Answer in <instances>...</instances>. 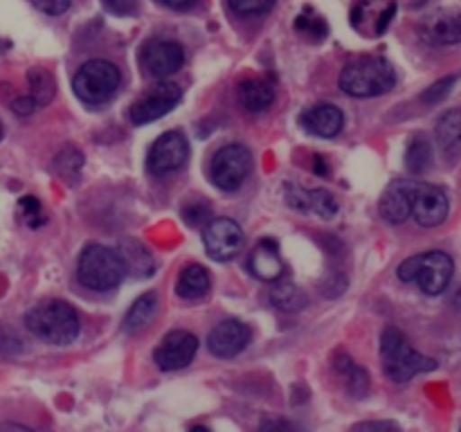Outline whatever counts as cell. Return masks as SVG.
I'll list each match as a JSON object with an SVG mask.
<instances>
[{
    "mask_svg": "<svg viewBox=\"0 0 461 432\" xmlns=\"http://www.w3.org/2000/svg\"><path fill=\"white\" fill-rule=\"evenodd\" d=\"M25 324L36 338L50 345H70L81 328L75 306L63 300H45L32 306L25 315Z\"/></svg>",
    "mask_w": 461,
    "mask_h": 432,
    "instance_id": "6da1fadb",
    "label": "cell"
},
{
    "mask_svg": "<svg viewBox=\"0 0 461 432\" xmlns=\"http://www.w3.org/2000/svg\"><path fill=\"white\" fill-rule=\"evenodd\" d=\"M381 363L385 376L394 382H408L417 374L432 372L437 367L435 360L419 354L408 338L394 327H387L381 336Z\"/></svg>",
    "mask_w": 461,
    "mask_h": 432,
    "instance_id": "7a4b0ae2",
    "label": "cell"
},
{
    "mask_svg": "<svg viewBox=\"0 0 461 432\" xmlns=\"http://www.w3.org/2000/svg\"><path fill=\"white\" fill-rule=\"evenodd\" d=\"M394 84V68L381 57L356 58L340 75V88L351 97H378L390 93Z\"/></svg>",
    "mask_w": 461,
    "mask_h": 432,
    "instance_id": "3957f363",
    "label": "cell"
},
{
    "mask_svg": "<svg viewBox=\"0 0 461 432\" xmlns=\"http://www.w3.org/2000/svg\"><path fill=\"white\" fill-rule=\"evenodd\" d=\"M126 274L124 259L117 250L106 246H86L84 252L79 255V264H77V279L81 286L90 288V291H113L120 286V282Z\"/></svg>",
    "mask_w": 461,
    "mask_h": 432,
    "instance_id": "277c9868",
    "label": "cell"
},
{
    "mask_svg": "<svg viewBox=\"0 0 461 432\" xmlns=\"http://www.w3.org/2000/svg\"><path fill=\"white\" fill-rule=\"evenodd\" d=\"M453 273V259H450V255H446L441 250L421 252V255L410 256V259H405L399 266L401 282L419 284V288L426 295H441L448 288Z\"/></svg>",
    "mask_w": 461,
    "mask_h": 432,
    "instance_id": "5b68a950",
    "label": "cell"
},
{
    "mask_svg": "<svg viewBox=\"0 0 461 432\" xmlns=\"http://www.w3.org/2000/svg\"><path fill=\"white\" fill-rule=\"evenodd\" d=\"M72 88L84 104L102 106L115 97L117 88H120V70L111 61L93 58L77 70Z\"/></svg>",
    "mask_w": 461,
    "mask_h": 432,
    "instance_id": "8992f818",
    "label": "cell"
},
{
    "mask_svg": "<svg viewBox=\"0 0 461 432\" xmlns=\"http://www.w3.org/2000/svg\"><path fill=\"white\" fill-rule=\"evenodd\" d=\"M252 169V156L243 144H228L212 158L210 178L223 192H237Z\"/></svg>",
    "mask_w": 461,
    "mask_h": 432,
    "instance_id": "52a82bcc",
    "label": "cell"
},
{
    "mask_svg": "<svg viewBox=\"0 0 461 432\" xmlns=\"http://www.w3.org/2000/svg\"><path fill=\"white\" fill-rule=\"evenodd\" d=\"M180 97H183L180 88L176 84H169V81L151 86V88L144 90V93L135 99L133 106H131V122L142 126L149 124V122L160 120V117H165L167 112H171L178 106Z\"/></svg>",
    "mask_w": 461,
    "mask_h": 432,
    "instance_id": "ba28073f",
    "label": "cell"
},
{
    "mask_svg": "<svg viewBox=\"0 0 461 432\" xmlns=\"http://www.w3.org/2000/svg\"><path fill=\"white\" fill-rule=\"evenodd\" d=\"M187 158L189 144L185 140V135L178 133V130H167L149 148L147 166L151 174L158 176L174 174V171H178L187 162Z\"/></svg>",
    "mask_w": 461,
    "mask_h": 432,
    "instance_id": "9c48e42d",
    "label": "cell"
},
{
    "mask_svg": "<svg viewBox=\"0 0 461 432\" xmlns=\"http://www.w3.org/2000/svg\"><path fill=\"white\" fill-rule=\"evenodd\" d=\"M203 243H205L210 259L230 261L243 248V230L232 219L210 220L205 225V232H203Z\"/></svg>",
    "mask_w": 461,
    "mask_h": 432,
    "instance_id": "30bf717a",
    "label": "cell"
},
{
    "mask_svg": "<svg viewBox=\"0 0 461 432\" xmlns=\"http://www.w3.org/2000/svg\"><path fill=\"white\" fill-rule=\"evenodd\" d=\"M140 63L147 70V75L162 79V76L174 75L176 70L183 68L185 50L176 40H149V43H144L142 52H140Z\"/></svg>",
    "mask_w": 461,
    "mask_h": 432,
    "instance_id": "8fae6325",
    "label": "cell"
},
{
    "mask_svg": "<svg viewBox=\"0 0 461 432\" xmlns=\"http://www.w3.org/2000/svg\"><path fill=\"white\" fill-rule=\"evenodd\" d=\"M196 351H198V338L194 336V333L178 328V331H171L162 338V342L158 345L153 358H156L158 367L160 369H165V372H174V369L187 367V364L194 360V356H196Z\"/></svg>",
    "mask_w": 461,
    "mask_h": 432,
    "instance_id": "7c38bea8",
    "label": "cell"
},
{
    "mask_svg": "<svg viewBox=\"0 0 461 432\" xmlns=\"http://www.w3.org/2000/svg\"><path fill=\"white\" fill-rule=\"evenodd\" d=\"M450 202L448 196L441 187L437 184L417 183L414 189V201H412V216L419 225L423 228H437L448 219Z\"/></svg>",
    "mask_w": 461,
    "mask_h": 432,
    "instance_id": "4fadbf2b",
    "label": "cell"
},
{
    "mask_svg": "<svg viewBox=\"0 0 461 432\" xmlns=\"http://www.w3.org/2000/svg\"><path fill=\"white\" fill-rule=\"evenodd\" d=\"M421 39L428 40L430 45H457L461 43V12L457 9H439V12L430 14L423 18Z\"/></svg>",
    "mask_w": 461,
    "mask_h": 432,
    "instance_id": "5bb4252c",
    "label": "cell"
},
{
    "mask_svg": "<svg viewBox=\"0 0 461 432\" xmlns=\"http://www.w3.org/2000/svg\"><path fill=\"white\" fill-rule=\"evenodd\" d=\"M250 342V328L239 320H223L212 328L207 345L216 358H234L241 354Z\"/></svg>",
    "mask_w": 461,
    "mask_h": 432,
    "instance_id": "9a60e30c",
    "label": "cell"
},
{
    "mask_svg": "<svg viewBox=\"0 0 461 432\" xmlns=\"http://www.w3.org/2000/svg\"><path fill=\"white\" fill-rule=\"evenodd\" d=\"M284 198L288 205L297 212H311L322 219H333L338 214V201L327 189H304L297 184H286L284 187Z\"/></svg>",
    "mask_w": 461,
    "mask_h": 432,
    "instance_id": "2e32d148",
    "label": "cell"
},
{
    "mask_svg": "<svg viewBox=\"0 0 461 432\" xmlns=\"http://www.w3.org/2000/svg\"><path fill=\"white\" fill-rule=\"evenodd\" d=\"M414 189H417L414 180H396V183H392L383 192L381 205H378L383 220H387L392 225L405 223L412 216Z\"/></svg>",
    "mask_w": 461,
    "mask_h": 432,
    "instance_id": "e0dca14e",
    "label": "cell"
},
{
    "mask_svg": "<svg viewBox=\"0 0 461 432\" xmlns=\"http://www.w3.org/2000/svg\"><path fill=\"white\" fill-rule=\"evenodd\" d=\"M248 270L261 282H277L284 274V261L279 255L277 241L261 238L248 256Z\"/></svg>",
    "mask_w": 461,
    "mask_h": 432,
    "instance_id": "ac0fdd59",
    "label": "cell"
},
{
    "mask_svg": "<svg viewBox=\"0 0 461 432\" xmlns=\"http://www.w3.org/2000/svg\"><path fill=\"white\" fill-rule=\"evenodd\" d=\"M302 126L318 138H336L345 126V115L333 104H315L302 112Z\"/></svg>",
    "mask_w": 461,
    "mask_h": 432,
    "instance_id": "d6986e66",
    "label": "cell"
},
{
    "mask_svg": "<svg viewBox=\"0 0 461 432\" xmlns=\"http://www.w3.org/2000/svg\"><path fill=\"white\" fill-rule=\"evenodd\" d=\"M437 147H439L441 156L455 165L461 158V106L450 108L439 117L435 129Z\"/></svg>",
    "mask_w": 461,
    "mask_h": 432,
    "instance_id": "ffe728a7",
    "label": "cell"
},
{
    "mask_svg": "<svg viewBox=\"0 0 461 432\" xmlns=\"http://www.w3.org/2000/svg\"><path fill=\"white\" fill-rule=\"evenodd\" d=\"M237 99H239V104L246 108V111L261 112V111H266L270 104H273L275 88L268 84V81L252 76V79H246L239 84Z\"/></svg>",
    "mask_w": 461,
    "mask_h": 432,
    "instance_id": "44dd1931",
    "label": "cell"
},
{
    "mask_svg": "<svg viewBox=\"0 0 461 432\" xmlns=\"http://www.w3.org/2000/svg\"><path fill=\"white\" fill-rule=\"evenodd\" d=\"M207 291H210V274H207V270L198 264L185 266L183 273L178 274V282H176V292L183 300H198V297L207 295Z\"/></svg>",
    "mask_w": 461,
    "mask_h": 432,
    "instance_id": "7402d4cb",
    "label": "cell"
},
{
    "mask_svg": "<svg viewBox=\"0 0 461 432\" xmlns=\"http://www.w3.org/2000/svg\"><path fill=\"white\" fill-rule=\"evenodd\" d=\"M158 304H160V302H158L156 292H144L142 297H138L124 318L126 331L135 333V331H142V328H147L149 324L153 322V318H156Z\"/></svg>",
    "mask_w": 461,
    "mask_h": 432,
    "instance_id": "603a6c76",
    "label": "cell"
},
{
    "mask_svg": "<svg viewBox=\"0 0 461 432\" xmlns=\"http://www.w3.org/2000/svg\"><path fill=\"white\" fill-rule=\"evenodd\" d=\"M333 364H336V372L345 378V385H347V390H349L351 396H358L360 399V396L367 394L369 376L363 367H358V364H356L354 360L345 354L336 356Z\"/></svg>",
    "mask_w": 461,
    "mask_h": 432,
    "instance_id": "cb8c5ba5",
    "label": "cell"
},
{
    "mask_svg": "<svg viewBox=\"0 0 461 432\" xmlns=\"http://www.w3.org/2000/svg\"><path fill=\"white\" fill-rule=\"evenodd\" d=\"M122 259H124L126 270H129L133 277H151L156 273V264H153V256L149 255V250H144V246L135 241H126L120 250Z\"/></svg>",
    "mask_w": 461,
    "mask_h": 432,
    "instance_id": "d4e9b609",
    "label": "cell"
},
{
    "mask_svg": "<svg viewBox=\"0 0 461 432\" xmlns=\"http://www.w3.org/2000/svg\"><path fill=\"white\" fill-rule=\"evenodd\" d=\"M270 302H273L279 310L295 313V310H302L309 304V297H306V292L302 291L297 284L279 282L277 286H273V291H270Z\"/></svg>",
    "mask_w": 461,
    "mask_h": 432,
    "instance_id": "484cf974",
    "label": "cell"
},
{
    "mask_svg": "<svg viewBox=\"0 0 461 432\" xmlns=\"http://www.w3.org/2000/svg\"><path fill=\"white\" fill-rule=\"evenodd\" d=\"M432 165V144L428 142V138L417 135L412 138V142L408 144V151H405V169L412 176H421L430 169Z\"/></svg>",
    "mask_w": 461,
    "mask_h": 432,
    "instance_id": "4316f807",
    "label": "cell"
},
{
    "mask_svg": "<svg viewBox=\"0 0 461 432\" xmlns=\"http://www.w3.org/2000/svg\"><path fill=\"white\" fill-rule=\"evenodd\" d=\"M27 81H30V94L39 106H45L50 99L54 97V79L48 70L43 68H32L27 72Z\"/></svg>",
    "mask_w": 461,
    "mask_h": 432,
    "instance_id": "83f0119b",
    "label": "cell"
},
{
    "mask_svg": "<svg viewBox=\"0 0 461 432\" xmlns=\"http://www.w3.org/2000/svg\"><path fill=\"white\" fill-rule=\"evenodd\" d=\"M81 166H84V156H81L79 148L66 147L61 148L57 158H54V171L61 176L63 180H77L81 174Z\"/></svg>",
    "mask_w": 461,
    "mask_h": 432,
    "instance_id": "f1b7e54d",
    "label": "cell"
},
{
    "mask_svg": "<svg viewBox=\"0 0 461 432\" xmlns=\"http://www.w3.org/2000/svg\"><path fill=\"white\" fill-rule=\"evenodd\" d=\"M183 219L192 228H205L212 220V205L203 198H194L183 207Z\"/></svg>",
    "mask_w": 461,
    "mask_h": 432,
    "instance_id": "f546056e",
    "label": "cell"
},
{
    "mask_svg": "<svg viewBox=\"0 0 461 432\" xmlns=\"http://www.w3.org/2000/svg\"><path fill=\"white\" fill-rule=\"evenodd\" d=\"M295 30L302 32V34H309L313 40H322L324 36H327L329 27L322 18L311 16V9H306L304 14H300V16H297Z\"/></svg>",
    "mask_w": 461,
    "mask_h": 432,
    "instance_id": "4dcf8cb0",
    "label": "cell"
},
{
    "mask_svg": "<svg viewBox=\"0 0 461 432\" xmlns=\"http://www.w3.org/2000/svg\"><path fill=\"white\" fill-rule=\"evenodd\" d=\"M18 212H21L23 220H25L30 228H41V225L48 220L43 214V207H41V202L36 201L34 196H23L21 201H18Z\"/></svg>",
    "mask_w": 461,
    "mask_h": 432,
    "instance_id": "1f68e13d",
    "label": "cell"
},
{
    "mask_svg": "<svg viewBox=\"0 0 461 432\" xmlns=\"http://www.w3.org/2000/svg\"><path fill=\"white\" fill-rule=\"evenodd\" d=\"M277 0H230V9L239 16H259L268 14Z\"/></svg>",
    "mask_w": 461,
    "mask_h": 432,
    "instance_id": "d6a6232c",
    "label": "cell"
},
{
    "mask_svg": "<svg viewBox=\"0 0 461 432\" xmlns=\"http://www.w3.org/2000/svg\"><path fill=\"white\" fill-rule=\"evenodd\" d=\"M455 81H457V76H446V79H439L421 94V102L426 104V106H435V104L444 102V99L450 94V90H453Z\"/></svg>",
    "mask_w": 461,
    "mask_h": 432,
    "instance_id": "836d02e7",
    "label": "cell"
},
{
    "mask_svg": "<svg viewBox=\"0 0 461 432\" xmlns=\"http://www.w3.org/2000/svg\"><path fill=\"white\" fill-rule=\"evenodd\" d=\"M30 3L48 16H59L70 7V0H30Z\"/></svg>",
    "mask_w": 461,
    "mask_h": 432,
    "instance_id": "e575fe53",
    "label": "cell"
},
{
    "mask_svg": "<svg viewBox=\"0 0 461 432\" xmlns=\"http://www.w3.org/2000/svg\"><path fill=\"white\" fill-rule=\"evenodd\" d=\"M102 4L117 16H131L138 9V0H102Z\"/></svg>",
    "mask_w": 461,
    "mask_h": 432,
    "instance_id": "d590c367",
    "label": "cell"
},
{
    "mask_svg": "<svg viewBox=\"0 0 461 432\" xmlns=\"http://www.w3.org/2000/svg\"><path fill=\"white\" fill-rule=\"evenodd\" d=\"M354 430H358V432H372V430L383 432V430H399V426H396V423H392V421H365V423H356Z\"/></svg>",
    "mask_w": 461,
    "mask_h": 432,
    "instance_id": "8d00e7d4",
    "label": "cell"
},
{
    "mask_svg": "<svg viewBox=\"0 0 461 432\" xmlns=\"http://www.w3.org/2000/svg\"><path fill=\"white\" fill-rule=\"evenodd\" d=\"M14 112H18V115H30V112H34L36 108H39V104L34 102V97H18L16 102L12 104Z\"/></svg>",
    "mask_w": 461,
    "mask_h": 432,
    "instance_id": "74e56055",
    "label": "cell"
},
{
    "mask_svg": "<svg viewBox=\"0 0 461 432\" xmlns=\"http://www.w3.org/2000/svg\"><path fill=\"white\" fill-rule=\"evenodd\" d=\"M394 14H396V3L387 4V9L381 14V18H378V22H376V27H374V32H376V34H385L387 25H390V22H392Z\"/></svg>",
    "mask_w": 461,
    "mask_h": 432,
    "instance_id": "f35d334b",
    "label": "cell"
},
{
    "mask_svg": "<svg viewBox=\"0 0 461 432\" xmlns=\"http://www.w3.org/2000/svg\"><path fill=\"white\" fill-rule=\"evenodd\" d=\"M160 3L167 4V7L176 9V12H187V9H192L198 0H160Z\"/></svg>",
    "mask_w": 461,
    "mask_h": 432,
    "instance_id": "ab89813d",
    "label": "cell"
},
{
    "mask_svg": "<svg viewBox=\"0 0 461 432\" xmlns=\"http://www.w3.org/2000/svg\"><path fill=\"white\" fill-rule=\"evenodd\" d=\"M315 174H327V166H324V158H320V156H315Z\"/></svg>",
    "mask_w": 461,
    "mask_h": 432,
    "instance_id": "60d3db41",
    "label": "cell"
},
{
    "mask_svg": "<svg viewBox=\"0 0 461 432\" xmlns=\"http://www.w3.org/2000/svg\"><path fill=\"white\" fill-rule=\"evenodd\" d=\"M453 304L457 306V310H459V313H461V288H459V291H457V295L453 297Z\"/></svg>",
    "mask_w": 461,
    "mask_h": 432,
    "instance_id": "b9f144b4",
    "label": "cell"
},
{
    "mask_svg": "<svg viewBox=\"0 0 461 432\" xmlns=\"http://www.w3.org/2000/svg\"><path fill=\"white\" fill-rule=\"evenodd\" d=\"M0 138H3V122H0Z\"/></svg>",
    "mask_w": 461,
    "mask_h": 432,
    "instance_id": "7bdbcfd3",
    "label": "cell"
}]
</instances>
